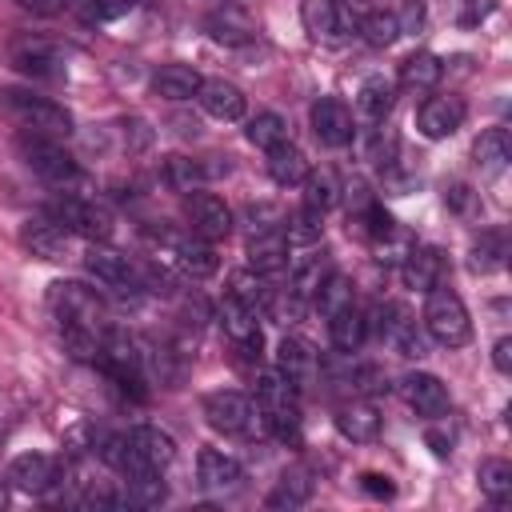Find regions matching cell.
<instances>
[{
	"mask_svg": "<svg viewBox=\"0 0 512 512\" xmlns=\"http://www.w3.org/2000/svg\"><path fill=\"white\" fill-rule=\"evenodd\" d=\"M256 408H260L264 432H272L280 444H300V432H304L300 392L276 368L256 372Z\"/></svg>",
	"mask_w": 512,
	"mask_h": 512,
	"instance_id": "6da1fadb",
	"label": "cell"
},
{
	"mask_svg": "<svg viewBox=\"0 0 512 512\" xmlns=\"http://www.w3.org/2000/svg\"><path fill=\"white\" fill-rule=\"evenodd\" d=\"M420 324H424V336L436 340L440 348H464L472 340V316H468L464 300L452 288H444V284L424 292Z\"/></svg>",
	"mask_w": 512,
	"mask_h": 512,
	"instance_id": "7a4b0ae2",
	"label": "cell"
},
{
	"mask_svg": "<svg viewBox=\"0 0 512 512\" xmlns=\"http://www.w3.org/2000/svg\"><path fill=\"white\" fill-rule=\"evenodd\" d=\"M0 108L24 128V132H36V136H68L72 132V112L48 96H36V92H24V88H0Z\"/></svg>",
	"mask_w": 512,
	"mask_h": 512,
	"instance_id": "3957f363",
	"label": "cell"
},
{
	"mask_svg": "<svg viewBox=\"0 0 512 512\" xmlns=\"http://www.w3.org/2000/svg\"><path fill=\"white\" fill-rule=\"evenodd\" d=\"M204 416L216 432L224 436H236V440H256L264 432V420H260V408L248 392H236V388H220V392H208L204 396Z\"/></svg>",
	"mask_w": 512,
	"mask_h": 512,
	"instance_id": "277c9868",
	"label": "cell"
},
{
	"mask_svg": "<svg viewBox=\"0 0 512 512\" xmlns=\"http://www.w3.org/2000/svg\"><path fill=\"white\" fill-rule=\"evenodd\" d=\"M16 152H20V160H24L44 184L64 188V184H76V180H80V164H76L72 152H68L64 144H56L52 136L20 132V136H16Z\"/></svg>",
	"mask_w": 512,
	"mask_h": 512,
	"instance_id": "5b68a950",
	"label": "cell"
},
{
	"mask_svg": "<svg viewBox=\"0 0 512 512\" xmlns=\"http://www.w3.org/2000/svg\"><path fill=\"white\" fill-rule=\"evenodd\" d=\"M48 308L56 312L60 328L104 332V300L96 296V288H88L80 280H56L48 288Z\"/></svg>",
	"mask_w": 512,
	"mask_h": 512,
	"instance_id": "8992f818",
	"label": "cell"
},
{
	"mask_svg": "<svg viewBox=\"0 0 512 512\" xmlns=\"http://www.w3.org/2000/svg\"><path fill=\"white\" fill-rule=\"evenodd\" d=\"M44 216H52L56 224H64L72 236H80V240H88V244H108L112 232H116L112 212H108L104 204L80 200V196H60V200H52Z\"/></svg>",
	"mask_w": 512,
	"mask_h": 512,
	"instance_id": "52a82bcc",
	"label": "cell"
},
{
	"mask_svg": "<svg viewBox=\"0 0 512 512\" xmlns=\"http://www.w3.org/2000/svg\"><path fill=\"white\" fill-rule=\"evenodd\" d=\"M8 64L32 80H56L64 76V48L44 36H16L8 44Z\"/></svg>",
	"mask_w": 512,
	"mask_h": 512,
	"instance_id": "ba28073f",
	"label": "cell"
},
{
	"mask_svg": "<svg viewBox=\"0 0 512 512\" xmlns=\"http://www.w3.org/2000/svg\"><path fill=\"white\" fill-rule=\"evenodd\" d=\"M216 320H220L224 336L232 340V348H236L240 356L260 360V352H264V332H260V312H256L252 304H244V300H236V296L228 292V296L220 300V308H216Z\"/></svg>",
	"mask_w": 512,
	"mask_h": 512,
	"instance_id": "9c48e42d",
	"label": "cell"
},
{
	"mask_svg": "<svg viewBox=\"0 0 512 512\" xmlns=\"http://www.w3.org/2000/svg\"><path fill=\"white\" fill-rule=\"evenodd\" d=\"M84 268H88V276H92L96 284H104V288H112V292H140V288H144L136 264H132L124 252L108 248V244H92V248L84 252Z\"/></svg>",
	"mask_w": 512,
	"mask_h": 512,
	"instance_id": "30bf717a",
	"label": "cell"
},
{
	"mask_svg": "<svg viewBox=\"0 0 512 512\" xmlns=\"http://www.w3.org/2000/svg\"><path fill=\"white\" fill-rule=\"evenodd\" d=\"M396 392H400V400H404L416 416H424V420L444 416V412H448V404H452V396H448L444 380H440V376H432V372H404V376L396 380Z\"/></svg>",
	"mask_w": 512,
	"mask_h": 512,
	"instance_id": "8fae6325",
	"label": "cell"
},
{
	"mask_svg": "<svg viewBox=\"0 0 512 512\" xmlns=\"http://www.w3.org/2000/svg\"><path fill=\"white\" fill-rule=\"evenodd\" d=\"M184 216H188V228L196 232V236H204V240H228V232H232V208L220 200V196H212V192H188L184 196Z\"/></svg>",
	"mask_w": 512,
	"mask_h": 512,
	"instance_id": "7c38bea8",
	"label": "cell"
},
{
	"mask_svg": "<svg viewBox=\"0 0 512 512\" xmlns=\"http://www.w3.org/2000/svg\"><path fill=\"white\" fill-rule=\"evenodd\" d=\"M380 336H384L388 348H396L408 360H420L428 352V340H424L416 316L404 304H396V300L392 304H380Z\"/></svg>",
	"mask_w": 512,
	"mask_h": 512,
	"instance_id": "4fadbf2b",
	"label": "cell"
},
{
	"mask_svg": "<svg viewBox=\"0 0 512 512\" xmlns=\"http://www.w3.org/2000/svg\"><path fill=\"white\" fill-rule=\"evenodd\" d=\"M4 480H8L16 492L44 496V492H52V488L60 484V460H52V456H44V452H20V456L8 464Z\"/></svg>",
	"mask_w": 512,
	"mask_h": 512,
	"instance_id": "5bb4252c",
	"label": "cell"
},
{
	"mask_svg": "<svg viewBox=\"0 0 512 512\" xmlns=\"http://www.w3.org/2000/svg\"><path fill=\"white\" fill-rule=\"evenodd\" d=\"M308 120H312V132H316V140H320L324 148H344V144H352V136H356L352 112H348V104L336 100V96H320V100L312 104Z\"/></svg>",
	"mask_w": 512,
	"mask_h": 512,
	"instance_id": "9a60e30c",
	"label": "cell"
},
{
	"mask_svg": "<svg viewBox=\"0 0 512 512\" xmlns=\"http://www.w3.org/2000/svg\"><path fill=\"white\" fill-rule=\"evenodd\" d=\"M300 20H304V32L320 44H340L352 32V16L344 12L340 0H304Z\"/></svg>",
	"mask_w": 512,
	"mask_h": 512,
	"instance_id": "2e32d148",
	"label": "cell"
},
{
	"mask_svg": "<svg viewBox=\"0 0 512 512\" xmlns=\"http://www.w3.org/2000/svg\"><path fill=\"white\" fill-rule=\"evenodd\" d=\"M196 480H200L204 492L224 496V492H236L244 484V464L236 456L220 452V448H204L196 456Z\"/></svg>",
	"mask_w": 512,
	"mask_h": 512,
	"instance_id": "e0dca14e",
	"label": "cell"
},
{
	"mask_svg": "<svg viewBox=\"0 0 512 512\" xmlns=\"http://www.w3.org/2000/svg\"><path fill=\"white\" fill-rule=\"evenodd\" d=\"M20 244L40 260H64L72 252V232L64 224H56L52 216H36V220H24Z\"/></svg>",
	"mask_w": 512,
	"mask_h": 512,
	"instance_id": "ac0fdd59",
	"label": "cell"
},
{
	"mask_svg": "<svg viewBox=\"0 0 512 512\" xmlns=\"http://www.w3.org/2000/svg\"><path fill=\"white\" fill-rule=\"evenodd\" d=\"M276 372H280L296 392H304V388H312V384H316L320 360H316V352H312L304 340L284 336V340L276 344Z\"/></svg>",
	"mask_w": 512,
	"mask_h": 512,
	"instance_id": "d6986e66",
	"label": "cell"
},
{
	"mask_svg": "<svg viewBox=\"0 0 512 512\" xmlns=\"http://www.w3.org/2000/svg\"><path fill=\"white\" fill-rule=\"evenodd\" d=\"M460 124H464V104H460L456 96H428V100L416 108V128H420V136H428V140H444V136H452Z\"/></svg>",
	"mask_w": 512,
	"mask_h": 512,
	"instance_id": "ffe728a7",
	"label": "cell"
},
{
	"mask_svg": "<svg viewBox=\"0 0 512 512\" xmlns=\"http://www.w3.org/2000/svg\"><path fill=\"white\" fill-rule=\"evenodd\" d=\"M172 260H176V268H180L184 276H192V280H208V276H216V268H220V256H216L212 240H204V236H196V232L172 236Z\"/></svg>",
	"mask_w": 512,
	"mask_h": 512,
	"instance_id": "44dd1931",
	"label": "cell"
},
{
	"mask_svg": "<svg viewBox=\"0 0 512 512\" xmlns=\"http://www.w3.org/2000/svg\"><path fill=\"white\" fill-rule=\"evenodd\" d=\"M288 248H292V244L284 240V232H280V228L252 232V240H248V268L272 280L276 272H284V268H288Z\"/></svg>",
	"mask_w": 512,
	"mask_h": 512,
	"instance_id": "7402d4cb",
	"label": "cell"
},
{
	"mask_svg": "<svg viewBox=\"0 0 512 512\" xmlns=\"http://www.w3.org/2000/svg\"><path fill=\"white\" fill-rule=\"evenodd\" d=\"M400 280H404L408 288H416V292L436 288V284L444 280V256H440V248H420V244H412V248L404 252V260H400Z\"/></svg>",
	"mask_w": 512,
	"mask_h": 512,
	"instance_id": "603a6c76",
	"label": "cell"
},
{
	"mask_svg": "<svg viewBox=\"0 0 512 512\" xmlns=\"http://www.w3.org/2000/svg\"><path fill=\"white\" fill-rule=\"evenodd\" d=\"M196 100H200V108L212 120H240L244 108H248V96L232 80H204L200 92H196Z\"/></svg>",
	"mask_w": 512,
	"mask_h": 512,
	"instance_id": "cb8c5ba5",
	"label": "cell"
},
{
	"mask_svg": "<svg viewBox=\"0 0 512 512\" xmlns=\"http://www.w3.org/2000/svg\"><path fill=\"white\" fill-rule=\"evenodd\" d=\"M392 104H396V80L384 76V72L368 76V80L360 84V92H356V112H360L368 124H384L388 112H392Z\"/></svg>",
	"mask_w": 512,
	"mask_h": 512,
	"instance_id": "d4e9b609",
	"label": "cell"
},
{
	"mask_svg": "<svg viewBox=\"0 0 512 512\" xmlns=\"http://www.w3.org/2000/svg\"><path fill=\"white\" fill-rule=\"evenodd\" d=\"M336 428L344 440L352 444H372L380 436V412L368 404V400H352V404H340L336 408Z\"/></svg>",
	"mask_w": 512,
	"mask_h": 512,
	"instance_id": "484cf974",
	"label": "cell"
},
{
	"mask_svg": "<svg viewBox=\"0 0 512 512\" xmlns=\"http://www.w3.org/2000/svg\"><path fill=\"white\" fill-rule=\"evenodd\" d=\"M204 28H208V36H212V40H220V44H248V40L256 36L252 16H248L244 8H236V4H224V8L208 12Z\"/></svg>",
	"mask_w": 512,
	"mask_h": 512,
	"instance_id": "4316f807",
	"label": "cell"
},
{
	"mask_svg": "<svg viewBox=\"0 0 512 512\" xmlns=\"http://www.w3.org/2000/svg\"><path fill=\"white\" fill-rule=\"evenodd\" d=\"M200 84H204V76L192 64H164V68L152 72V92L164 96V100H176V104L192 100L200 92Z\"/></svg>",
	"mask_w": 512,
	"mask_h": 512,
	"instance_id": "83f0119b",
	"label": "cell"
},
{
	"mask_svg": "<svg viewBox=\"0 0 512 512\" xmlns=\"http://www.w3.org/2000/svg\"><path fill=\"white\" fill-rule=\"evenodd\" d=\"M472 156H476V168L484 176H500L512 160V140H508V128H484L472 144Z\"/></svg>",
	"mask_w": 512,
	"mask_h": 512,
	"instance_id": "f1b7e54d",
	"label": "cell"
},
{
	"mask_svg": "<svg viewBox=\"0 0 512 512\" xmlns=\"http://www.w3.org/2000/svg\"><path fill=\"white\" fill-rule=\"evenodd\" d=\"M332 272H336V268H332V256H328V252H308V256H300V260L292 264L288 292H292V296H300V300H312V296H316V288H320Z\"/></svg>",
	"mask_w": 512,
	"mask_h": 512,
	"instance_id": "f546056e",
	"label": "cell"
},
{
	"mask_svg": "<svg viewBox=\"0 0 512 512\" xmlns=\"http://www.w3.org/2000/svg\"><path fill=\"white\" fill-rule=\"evenodd\" d=\"M308 496H312V472H308V468H288V472L276 480V488L264 496V508H272V512H292V508L308 504Z\"/></svg>",
	"mask_w": 512,
	"mask_h": 512,
	"instance_id": "4dcf8cb0",
	"label": "cell"
},
{
	"mask_svg": "<svg viewBox=\"0 0 512 512\" xmlns=\"http://www.w3.org/2000/svg\"><path fill=\"white\" fill-rule=\"evenodd\" d=\"M268 176L280 184V188H292V184H304V176L312 172L308 168V156L292 144V140H284V144H276V148H268Z\"/></svg>",
	"mask_w": 512,
	"mask_h": 512,
	"instance_id": "1f68e13d",
	"label": "cell"
},
{
	"mask_svg": "<svg viewBox=\"0 0 512 512\" xmlns=\"http://www.w3.org/2000/svg\"><path fill=\"white\" fill-rule=\"evenodd\" d=\"M364 336H368V320H364V312L356 304H348L336 316H328V340H332L336 352H348V356L360 352Z\"/></svg>",
	"mask_w": 512,
	"mask_h": 512,
	"instance_id": "d6a6232c",
	"label": "cell"
},
{
	"mask_svg": "<svg viewBox=\"0 0 512 512\" xmlns=\"http://www.w3.org/2000/svg\"><path fill=\"white\" fill-rule=\"evenodd\" d=\"M504 260H508V236H504L500 228L480 232L476 244H472V252H468V268H472L476 276H488V272H500Z\"/></svg>",
	"mask_w": 512,
	"mask_h": 512,
	"instance_id": "836d02e7",
	"label": "cell"
},
{
	"mask_svg": "<svg viewBox=\"0 0 512 512\" xmlns=\"http://www.w3.org/2000/svg\"><path fill=\"white\" fill-rule=\"evenodd\" d=\"M440 76H444V64H440V56H432V52H412V56L400 60V84L412 88V92L436 88Z\"/></svg>",
	"mask_w": 512,
	"mask_h": 512,
	"instance_id": "e575fe53",
	"label": "cell"
},
{
	"mask_svg": "<svg viewBox=\"0 0 512 512\" xmlns=\"http://www.w3.org/2000/svg\"><path fill=\"white\" fill-rule=\"evenodd\" d=\"M280 232H284V240L288 244H296V248H312V244H320V236H324V212H316V208H296V212H288L284 220H280Z\"/></svg>",
	"mask_w": 512,
	"mask_h": 512,
	"instance_id": "d590c367",
	"label": "cell"
},
{
	"mask_svg": "<svg viewBox=\"0 0 512 512\" xmlns=\"http://www.w3.org/2000/svg\"><path fill=\"white\" fill-rule=\"evenodd\" d=\"M168 496L160 472H144V476H124V492H116L120 508H156Z\"/></svg>",
	"mask_w": 512,
	"mask_h": 512,
	"instance_id": "8d00e7d4",
	"label": "cell"
},
{
	"mask_svg": "<svg viewBox=\"0 0 512 512\" xmlns=\"http://www.w3.org/2000/svg\"><path fill=\"white\" fill-rule=\"evenodd\" d=\"M476 480H480V492H484L492 504H508V500H512V464H508V460H500V456L480 460Z\"/></svg>",
	"mask_w": 512,
	"mask_h": 512,
	"instance_id": "74e56055",
	"label": "cell"
},
{
	"mask_svg": "<svg viewBox=\"0 0 512 512\" xmlns=\"http://www.w3.org/2000/svg\"><path fill=\"white\" fill-rule=\"evenodd\" d=\"M244 136H248V144H256L260 152H268V148H276V144L288 140V120H284L280 112H256V116L248 120Z\"/></svg>",
	"mask_w": 512,
	"mask_h": 512,
	"instance_id": "f35d334b",
	"label": "cell"
},
{
	"mask_svg": "<svg viewBox=\"0 0 512 512\" xmlns=\"http://www.w3.org/2000/svg\"><path fill=\"white\" fill-rule=\"evenodd\" d=\"M164 180H168L176 192H196V188L208 180V168H204V160L168 156V160H164Z\"/></svg>",
	"mask_w": 512,
	"mask_h": 512,
	"instance_id": "ab89813d",
	"label": "cell"
},
{
	"mask_svg": "<svg viewBox=\"0 0 512 512\" xmlns=\"http://www.w3.org/2000/svg\"><path fill=\"white\" fill-rule=\"evenodd\" d=\"M304 204L308 208H316V212H328V208H336L340 204V184H336V176L332 172H308L304 176Z\"/></svg>",
	"mask_w": 512,
	"mask_h": 512,
	"instance_id": "60d3db41",
	"label": "cell"
},
{
	"mask_svg": "<svg viewBox=\"0 0 512 512\" xmlns=\"http://www.w3.org/2000/svg\"><path fill=\"white\" fill-rule=\"evenodd\" d=\"M356 28H360L364 44H372V48H392L400 40V20L392 12H368Z\"/></svg>",
	"mask_w": 512,
	"mask_h": 512,
	"instance_id": "b9f144b4",
	"label": "cell"
},
{
	"mask_svg": "<svg viewBox=\"0 0 512 512\" xmlns=\"http://www.w3.org/2000/svg\"><path fill=\"white\" fill-rule=\"evenodd\" d=\"M312 300H316V308H320V316H324V320H328V316H336L340 308L356 304V296H352V284H348L340 272H332V276H328V280L316 288V296H312Z\"/></svg>",
	"mask_w": 512,
	"mask_h": 512,
	"instance_id": "7bdbcfd3",
	"label": "cell"
},
{
	"mask_svg": "<svg viewBox=\"0 0 512 512\" xmlns=\"http://www.w3.org/2000/svg\"><path fill=\"white\" fill-rule=\"evenodd\" d=\"M496 4L500 0H448V12L456 28H480L496 12Z\"/></svg>",
	"mask_w": 512,
	"mask_h": 512,
	"instance_id": "ee69618b",
	"label": "cell"
},
{
	"mask_svg": "<svg viewBox=\"0 0 512 512\" xmlns=\"http://www.w3.org/2000/svg\"><path fill=\"white\" fill-rule=\"evenodd\" d=\"M132 12V0H84V20L104 24V20H120Z\"/></svg>",
	"mask_w": 512,
	"mask_h": 512,
	"instance_id": "f6af8a7d",
	"label": "cell"
},
{
	"mask_svg": "<svg viewBox=\"0 0 512 512\" xmlns=\"http://www.w3.org/2000/svg\"><path fill=\"white\" fill-rule=\"evenodd\" d=\"M280 212L272 208V204H248L244 208V224H248V232H268V228H280Z\"/></svg>",
	"mask_w": 512,
	"mask_h": 512,
	"instance_id": "bcb514c9",
	"label": "cell"
},
{
	"mask_svg": "<svg viewBox=\"0 0 512 512\" xmlns=\"http://www.w3.org/2000/svg\"><path fill=\"white\" fill-rule=\"evenodd\" d=\"M444 204H448V208H456V212H464V216H468V212H472V208H476V192H472V188H468V184H452V188H444Z\"/></svg>",
	"mask_w": 512,
	"mask_h": 512,
	"instance_id": "7dc6e473",
	"label": "cell"
},
{
	"mask_svg": "<svg viewBox=\"0 0 512 512\" xmlns=\"http://www.w3.org/2000/svg\"><path fill=\"white\" fill-rule=\"evenodd\" d=\"M492 368H496L500 376L512 372V336H500V340L492 344Z\"/></svg>",
	"mask_w": 512,
	"mask_h": 512,
	"instance_id": "c3c4849f",
	"label": "cell"
},
{
	"mask_svg": "<svg viewBox=\"0 0 512 512\" xmlns=\"http://www.w3.org/2000/svg\"><path fill=\"white\" fill-rule=\"evenodd\" d=\"M360 488H364L368 496H384V500L396 492V488H392V480H388V476H380V472H364V476H360Z\"/></svg>",
	"mask_w": 512,
	"mask_h": 512,
	"instance_id": "681fc988",
	"label": "cell"
},
{
	"mask_svg": "<svg viewBox=\"0 0 512 512\" xmlns=\"http://www.w3.org/2000/svg\"><path fill=\"white\" fill-rule=\"evenodd\" d=\"M24 12H32V16H56V12H64L68 8V0H16Z\"/></svg>",
	"mask_w": 512,
	"mask_h": 512,
	"instance_id": "f907efd6",
	"label": "cell"
},
{
	"mask_svg": "<svg viewBox=\"0 0 512 512\" xmlns=\"http://www.w3.org/2000/svg\"><path fill=\"white\" fill-rule=\"evenodd\" d=\"M428 444H432L436 456H448V452H452V436H444V432H436V428H428Z\"/></svg>",
	"mask_w": 512,
	"mask_h": 512,
	"instance_id": "816d5d0a",
	"label": "cell"
},
{
	"mask_svg": "<svg viewBox=\"0 0 512 512\" xmlns=\"http://www.w3.org/2000/svg\"><path fill=\"white\" fill-rule=\"evenodd\" d=\"M4 500H8V488H4V480H0V508H4Z\"/></svg>",
	"mask_w": 512,
	"mask_h": 512,
	"instance_id": "f5cc1de1",
	"label": "cell"
},
{
	"mask_svg": "<svg viewBox=\"0 0 512 512\" xmlns=\"http://www.w3.org/2000/svg\"><path fill=\"white\" fill-rule=\"evenodd\" d=\"M352 4H360V0H352Z\"/></svg>",
	"mask_w": 512,
	"mask_h": 512,
	"instance_id": "db71d44e",
	"label": "cell"
}]
</instances>
